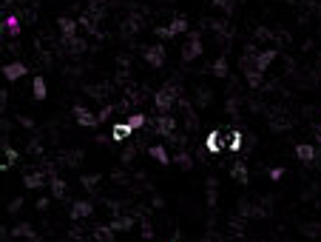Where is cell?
Returning a JSON list of instances; mask_svg holds the SVG:
<instances>
[{
  "label": "cell",
  "mask_w": 321,
  "mask_h": 242,
  "mask_svg": "<svg viewBox=\"0 0 321 242\" xmlns=\"http://www.w3.org/2000/svg\"><path fill=\"white\" fill-rule=\"evenodd\" d=\"M20 126H23V129H35V120H32V117H20Z\"/></svg>",
  "instance_id": "44"
},
{
  "label": "cell",
  "mask_w": 321,
  "mask_h": 242,
  "mask_svg": "<svg viewBox=\"0 0 321 242\" xmlns=\"http://www.w3.org/2000/svg\"><path fill=\"white\" fill-rule=\"evenodd\" d=\"M111 114H114V105H111V103H105V105H103V111L97 114V120H100V123H105L108 117H111Z\"/></svg>",
  "instance_id": "36"
},
{
  "label": "cell",
  "mask_w": 321,
  "mask_h": 242,
  "mask_svg": "<svg viewBox=\"0 0 321 242\" xmlns=\"http://www.w3.org/2000/svg\"><path fill=\"white\" fill-rule=\"evenodd\" d=\"M225 148V137H222V131H208V137H205V151L208 154H219Z\"/></svg>",
  "instance_id": "9"
},
{
  "label": "cell",
  "mask_w": 321,
  "mask_h": 242,
  "mask_svg": "<svg viewBox=\"0 0 321 242\" xmlns=\"http://www.w3.org/2000/svg\"><path fill=\"white\" fill-rule=\"evenodd\" d=\"M295 157H298L301 163H315V146H310V143L295 146Z\"/></svg>",
  "instance_id": "18"
},
{
  "label": "cell",
  "mask_w": 321,
  "mask_h": 242,
  "mask_svg": "<svg viewBox=\"0 0 321 242\" xmlns=\"http://www.w3.org/2000/svg\"><path fill=\"white\" fill-rule=\"evenodd\" d=\"M26 242H40V236H32V239H26Z\"/></svg>",
  "instance_id": "49"
},
{
  "label": "cell",
  "mask_w": 321,
  "mask_h": 242,
  "mask_svg": "<svg viewBox=\"0 0 321 242\" xmlns=\"http://www.w3.org/2000/svg\"><path fill=\"white\" fill-rule=\"evenodd\" d=\"M242 131H230V137H227V151H242Z\"/></svg>",
  "instance_id": "26"
},
{
  "label": "cell",
  "mask_w": 321,
  "mask_h": 242,
  "mask_svg": "<svg viewBox=\"0 0 321 242\" xmlns=\"http://www.w3.org/2000/svg\"><path fill=\"white\" fill-rule=\"evenodd\" d=\"M202 54H205V43H202L199 32H191V35H188V43L182 46V60L193 63L196 57H202Z\"/></svg>",
  "instance_id": "2"
},
{
  "label": "cell",
  "mask_w": 321,
  "mask_h": 242,
  "mask_svg": "<svg viewBox=\"0 0 321 242\" xmlns=\"http://www.w3.org/2000/svg\"><path fill=\"white\" fill-rule=\"evenodd\" d=\"M9 168V163H6V157H0V171H6Z\"/></svg>",
  "instance_id": "46"
},
{
  "label": "cell",
  "mask_w": 321,
  "mask_h": 242,
  "mask_svg": "<svg viewBox=\"0 0 321 242\" xmlns=\"http://www.w3.org/2000/svg\"><path fill=\"white\" fill-rule=\"evenodd\" d=\"M134 222H137V216H114L108 225H111V231L117 233V231H131Z\"/></svg>",
  "instance_id": "14"
},
{
  "label": "cell",
  "mask_w": 321,
  "mask_h": 242,
  "mask_svg": "<svg viewBox=\"0 0 321 242\" xmlns=\"http://www.w3.org/2000/svg\"><path fill=\"white\" fill-rule=\"evenodd\" d=\"M63 46L69 49V54H83L88 49L86 37H71V40H63Z\"/></svg>",
  "instance_id": "21"
},
{
  "label": "cell",
  "mask_w": 321,
  "mask_h": 242,
  "mask_svg": "<svg viewBox=\"0 0 321 242\" xmlns=\"http://www.w3.org/2000/svg\"><path fill=\"white\" fill-rule=\"evenodd\" d=\"M52 168H49V171H29L26 177H23V185H26V188H32V191H37V188H43L46 182H49V177H52Z\"/></svg>",
  "instance_id": "5"
},
{
  "label": "cell",
  "mask_w": 321,
  "mask_h": 242,
  "mask_svg": "<svg viewBox=\"0 0 321 242\" xmlns=\"http://www.w3.org/2000/svg\"><path fill=\"white\" fill-rule=\"evenodd\" d=\"M142 57L151 69H159V66H165V46L162 43H154V46H145L142 49Z\"/></svg>",
  "instance_id": "3"
},
{
  "label": "cell",
  "mask_w": 321,
  "mask_h": 242,
  "mask_svg": "<svg viewBox=\"0 0 321 242\" xmlns=\"http://www.w3.org/2000/svg\"><path fill=\"white\" fill-rule=\"evenodd\" d=\"M134 157H137V146H128L125 151H122V163H131Z\"/></svg>",
  "instance_id": "39"
},
{
  "label": "cell",
  "mask_w": 321,
  "mask_h": 242,
  "mask_svg": "<svg viewBox=\"0 0 321 242\" xmlns=\"http://www.w3.org/2000/svg\"><path fill=\"white\" fill-rule=\"evenodd\" d=\"M131 134H134V131H131L128 123H114V131H111V140H114V143H125Z\"/></svg>",
  "instance_id": "15"
},
{
  "label": "cell",
  "mask_w": 321,
  "mask_h": 242,
  "mask_svg": "<svg viewBox=\"0 0 321 242\" xmlns=\"http://www.w3.org/2000/svg\"><path fill=\"white\" fill-rule=\"evenodd\" d=\"M210 100H213V94H210L208 88H199V91H196V105H199V108H208Z\"/></svg>",
  "instance_id": "29"
},
{
  "label": "cell",
  "mask_w": 321,
  "mask_h": 242,
  "mask_svg": "<svg viewBox=\"0 0 321 242\" xmlns=\"http://www.w3.org/2000/svg\"><path fill=\"white\" fill-rule=\"evenodd\" d=\"M227 111H230V117L239 114V97H230V100H227Z\"/></svg>",
  "instance_id": "38"
},
{
  "label": "cell",
  "mask_w": 321,
  "mask_h": 242,
  "mask_svg": "<svg viewBox=\"0 0 321 242\" xmlns=\"http://www.w3.org/2000/svg\"><path fill=\"white\" fill-rule=\"evenodd\" d=\"M49 202H52L49 197H40V199H37V211H46V208H49Z\"/></svg>",
  "instance_id": "43"
},
{
  "label": "cell",
  "mask_w": 321,
  "mask_h": 242,
  "mask_svg": "<svg viewBox=\"0 0 321 242\" xmlns=\"http://www.w3.org/2000/svg\"><path fill=\"white\" fill-rule=\"evenodd\" d=\"M210 3H213L216 9H222V12H230V9H233V0H210Z\"/></svg>",
  "instance_id": "37"
},
{
  "label": "cell",
  "mask_w": 321,
  "mask_h": 242,
  "mask_svg": "<svg viewBox=\"0 0 321 242\" xmlns=\"http://www.w3.org/2000/svg\"><path fill=\"white\" fill-rule=\"evenodd\" d=\"M103 180V177H100V174H83V177H80V182H83V188H97V182Z\"/></svg>",
  "instance_id": "30"
},
{
  "label": "cell",
  "mask_w": 321,
  "mask_h": 242,
  "mask_svg": "<svg viewBox=\"0 0 321 242\" xmlns=\"http://www.w3.org/2000/svg\"><path fill=\"white\" fill-rule=\"evenodd\" d=\"M168 32H171V37L185 35V32H188V18H185V15H176V18L168 23Z\"/></svg>",
  "instance_id": "19"
},
{
  "label": "cell",
  "mask_w": 321,
  "mask_h": 242,
  "mask_svg": "<svg viewBox=\"0 0 321 242\" xmlns=\"http://www.w3.org/2000/svg\"><path fill=\"white\" fill-rule=\"evenodd\" d=\"M0 37H6V20H0Z\"/></svg>",
  "instance_id": "47"
},
{
  "label": "cell",
  "mask_w": 321,
  "mask_h": 242,
  "mask_svg": "<svg viewBox=\"0 0 321 242\" xmlns=\"http://www.w3.org/2000/svg\"><path fill=\"white\" fill-rule=\"evenodd\" d=\"M29 151H32V154H40V151H43V148H40V140H32V146H29Z\"/></svg>",
  "instance_id": "45"
},
{
  "label": "cell",
  "mask_w": 321,
  "mask_h": 242,
  "mask_svg": "<svg viewBox=\"0 0 321 242\" xmlns=\"http://www.w3.org/2000/svg\"><path fill=\"white\" fill-rule=\"evenodd\" d=\"M80 160H83V151H66V154H63V163L66 165H80Z\"/></svg>",
  "instance_id": "32"
},
{
  "label": "cell",
  "mask_w": 321,
  "mask_h": 242,
  "mask_svg": "<svg viewBox=\"0 0 321 242\" xmlns=\"http://www.w3.org/2000/svg\"><path fill=\"white\" fill-rule=\"evenodd\" d=\"M276 57H278L276 49H264V52H259L256 57H253V69L264 74V71H267L270 66H273V60H276Z\"/></svg>",
  "instance_id": "6"
},
{
  "label": "cell",
  "mask_w": 321,
  "mask_h": 242,
  "mask_svg": "<svg viewBox=\"0 0 321 242\" xmlns=\"http://www.w3.org/2000/svg\"><path fill=\"white\" fill-rule=\"evenodd\" d=\"M125 123L131 126V131H139V129H142V126L148 123V120H145V114H142V111H134V114H131V117H128Z\"/></svg>",
  "instance_id": "27"
},
{
  "label": "cell",
  "mask_w": 321,
  "mask_h": 242,
  "mask_svg": "<svg viewBox=\"0 0 321 242\" xmlns=\"http://www.w3.org/2000/svg\"><path fill=\"white\" fill-rule=\"evenodd\" d=\"M20 208H23V197H15V199L9 202V214H18Z\"/></svg>",
  "instance_id": "42"
},
{
  "label": "cell",
  "mask_w": 321,
  "mask_h": 242,
  "mask_svg": "<svg viewBox=\"0 0 321 242\" xmlns=\"http://www.w3.org/2000/svg\"><path fill=\"white\" fill-rule=\"evenodd\" d=\"M20 29H23V26H20V18H18V15H9V18H6V35H15V37H18Z\"/></svg>",
  "instance_id": "28"
},
{
  "label": "cell",
  "mask_w": 321,
  "mask_h": 242,
  "mask_svg": "<svg viewBox=\"0 0 321 242\" xmlns=\"http://www.w3.org/2000/svg\"><path fill=\"white\" fill-rule=\"evenodd\" d=\"M290 126H293V123L284 120V117H270V129H273V131H287Z\"/></svg>",
  "instance_id": "31"
},
{
  "label": "cell",
  "mask_w": 321,
  "mask_h": 242,
  "mask_svg": "<svg viewBox=\"0 0 321 242\" xmlns=\"http://www.w3.org/2000/svg\"><path fill=\"white\" fill-rule=\"evenodd\" d=\"M91 239H97V242H114L111 225H100V228H94V231H91Z\"/></svg>",
  "instance_id": "22"
},
{
  "label": "cell",
  "mask_w": 321,
  "mask_h": 242,
  "mask_svg": "<svg viewBox=\"0 0 321 242\" xmlns=\"http://www.w3.org/2000/svg\"><path fill=\"white\" fill-rule=\"evenodd\" d=\"M154 131L159 134V137H171V134L176 131V120L171 117V114H159L156 123H154Z\"/></svg>",
  "instance_id": "7"
},
{
  "label": "cell",
  "mask_w": 321,
  "mask_h": 242,
  "mask_svg": "<svg viewBox=\"0 0 321 242\" xmlns=\"http://www.w3.org/2000/svg\"><path fill=\"white\" fill-rule=\"evenodd\" d=\"M3 154H6V163H9V165H15V163L20 160V151H18V148H12L9 143L3 146Z\"/></svg>",
  "instance_id": "33"
},
{
  "label": "cell",
  "mask_w": 321,
  "mask_h": 242,
  "mask_svg": "<svg viewBox=\"0 0 321 242\" xmlns=\"http://www.w3.org/2000/svg\"><path fill=\"white\" fill-rule=\"evenodd\" d=\"M301 233H304V236H321V225L307 222V225H301Z\"/></svg>",
  "instance_id": "35"
},
{
  "label": "cell",
  "mask_w": 321,
  "mask_h": 242,
  "mask_svg": "<svg viewBox=\"0 0 321 242\" xmlns=\"http://www.w3.org/2000/svg\"><path fill=\"white\" fill-rule=\"evenodd\" d=\"M9 233L15 236V239H32V236H37V233H35V228H32L29 222H18V225H15V228H12Z\"/></svg>",
  "instance_id": "16"
},
{
  "label": "cell",
  "mask_w": 321,
  "mask_h": 242,
  "mask_svg": "<svg viewBox=\"0 0 321 242\" xmlns=\"http://www.w3.org/2000/svg\"><path fill=\"white\" fill-rule=\"evenodd\" d=\"M94 214V205H91V202H88V199H77V202H74V205H71V211H69V216L71 219H88V216Z\"/></svg>",
  "instance_id": "8"
},
{
  "label": "cell",
  "mask_w": 321,
  "mask_h": 242,
  "mask_svg": "<svg viewBox=\"0 0 321 242\" xmlns=\"http://www.w3.org/2000/svg\"><path fill=\"white\" fill-rule=\"evenodd\" d=\"M26 71H29L26 63H23V60H15V63H6V66H3V77L9 80V83H15V80H20Z\"/></svg>",
  "instance_id": "10"
},
{
  "label": "cell",
  "mask_w": 321,
  "mask_h": 242,
  "mask_svg": "<svg viewBox=\"0 0 321 242\" xmlns=\"http://www.w3.org/2000/svg\"><path fill=\"white\" fill-rule=\"evenodd\" d=\"M318 211H321V202H318Z\"/></svg>",
  "instance_id": "50"
},
{
  "label": "cell",
  "mask_w": 321,
  "mask_h": 242,
  "mask_svg": "<svg viewBox=\"0 0 321 242\" xmlns=\"http://www.w3.org/2000/svg\"><path fill=\"white\" fill-rule=\"evenodd\" d=\"M3 103H6V91H0V108H3Z\"/></svg>",
  "instance_id": "48"
},
{
  "label": "cell",
  "mask_w": 321,
  "mask_h": 242,
  "mask_svg": "<svg viewBox=\"0 0 321 242\" xmlns=\"http://www.w3.org/2000/svg\"><path fill=\"white\" fill-rule=\"evenodd\" d=\"M210 71H213V77H227V71H230L227 57H216V60H213V66H210Z\"/></svg>",
  "instance_id": "24"
},
{
  "label": "cell",
  "mask_w": 321,
  "mask_h": 242,
  "mask_svg": "<svg viewBox=\"0 0 321 242\" xmlns=\"http://www.w3.org/2000/svg\"><path fill=\"white\" fill-rule=\"evenodd\" d=\"M242 71H244L247 86H250V88H261V83H264V74H261V71H256L253 66H247V69H242Z\"/></svg>",
  "instance_id": "20"
},
{
  "label": "cell",
  "mask_w": 321,
  "mask_h": 242,
  "mask_svg": "<svg viewBox=\"0 0 321 242\" xmlns=\"http://www.w3.org/2000/svg\"><path fill=\"white\" fill-rule=\"evenodd\" d=\"M154 35L159 37V40H171V32H168V26H156Z\"/></svg>",
  "instance_id": "41"
},
{
  "label": "cell",
  "mask_w": 321,
  "mask_h": 242,
  "mask_svg": "<svg viewBox=\"0 0 321 242\" xmlns=\"http://www.w3.org/2000/svg\"><path fill=\"white\" fill-rule=\"evenodd\" d=\"M176 103H179V86H176V83H165V86L154 94V105L159 114H168Z\"/></svg>",
  "instance_id": "1"
},
{
  "label": "cell",
  "mask_w": 321,
  "mask_h": 242,
  "mask_svg": "<svg viewBox=\"0 0 321 242\" xmlns=\"http://www.w3.org/2000/svg\"><path fill=\"white\" fill-rule=\"evenodd\" d=\"M49 185H52V197L54 199H66V197H69V185H66V180H60L57 174L49 177Z\"/></svg>",
  "instance_id": "12"
},
{
  "label": "cell",
  "mask_w": 321,
  "mask_h": 242,
  "mask_svg": "<svg viewBox=\"0 0 321 242\" xmlns=\"http://www.w3.org/2000/svg\"><path fill=\"white\" fill-rule=\"evenodd\" d=\"M148 154L154 157V160H156L159 165H171V154H168V148H165V146H159V143L148 148Z\"/></svg>",
  "instance_id": "17"
},
{
  "label": "cell",
  "mask_w": 321,
  "mask_h": 242,
  "mask_svg": "<svg viewBox=\"0 0 321 242\" xmlns=\"http://www.w3.org/2000/svg\"><path fill=\"white\" fill-rule=\"evenodd\" d=\"M230 177H233L239 185H247V182H250V171H247V165H244V163H233V168H230Z\"/></svg>",
  "instance_id": "13"
},
{
  "label": "cell",
  "mask_w": 321,
  "mask_h": 242,
  "mask_svg": "<svg viewBox=\"0 0 321 242\" xmlns=\"http://www.w3.org/2000/svg\"><path fill=\"white\" fill-rule=\"evenodd\" d=\"M46 91H49V88H46V77L37 74V77L32 80V94H35V100H46Z\"/></svg>",
  "instance_id": "23"
},
{
  "label": "cell",
  "mask_w": 321,
  "mask_h": 242,
  "mask_svg": "<svg viewBox=\"0 0 321 242\" xmlns=\"http://www.w3.org/2000/svg\"><path fill=\"white\" fill-rule=\"evenodd\" d=\"M267 177H270L273 182H278L281 177H284V168H278V165H276V168H270V171H267Z\"/></svg>",
  "instance_id": "40"
},
{
  "label": "cell",
  "mask_w": 321,
  "mask_h": 242,
  "mask_svg": "<svg viewBox=\"0 0 321 242\" xmlns=\"http://www.w3.org/2000/svg\"><path fill=\"white\" fill-rule=\"evenodd\" d=\"M171 163H176L179 168H185V171H191V168H193V157L188 154V151H179V154H176Z\"/></svg>",
  "instance_id": "25"
},
{
  "label": "cell",
  "mask_w": 321,
  "mask_h": 242,
  "mask_svg": "<svg viewBox=\"0 0 321 242\" xmlns=\"http://www.w3.org/2000/svg\"><path fill=\"white\" fill-rule=\"evenodd\" d=\"M71 114H74L77 126H83V129H97V126H100L97 114H94V111H88L86 105H74V108H71Z\"/></svg>",
  "instance_id": "4"
},
{
  "label": "cell",
  "mask_w": 321,
  "mask_h": 242,
  "mask_svg": "<svg viewBox=\"0 0 321 242\" xmlns=\"http://www.w3.org/2000/svg\"><path fill=\"white\" fill-rule=\"evenodd\" d=\"M208 205L216 208V180H213V177L208 180Z\"/></svg>",
  "instance_id": "34"
},
{
  "label": "cell",
  "mask_w": 321,
  "mask_h": 242,
  "mask_svg": "<svg viewBox=\"0 0 321 242\" xmlns=\"http://www.w3.org/2000/svg\"><path fill=\"white\" fill-rule=\"evenodd\" d=\"M57 29H60L63 40H71V37H77V20H74V18H66V15H60V18H57Z\"/></svg>",
  "instance_id": "11"
}]
</instances>
